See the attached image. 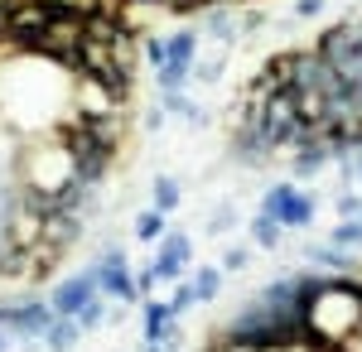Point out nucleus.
I'll list each match as a JSON object with an SVG mask.
<instances>
[{
	"label": "nucleus",
	"mask_w": 362,
	"mask_h": 352,
	"mask_svg": "<svg viewBox=\"0 0 362 352\" xmlns=\"http://www.w3.org/2000/svg\"><path fill=\"white\" fill-rule=\"evenodd\" d=\"M305 261H309V266H324V271H334V275L353 271V251H343V246H334V242L309 246V251H305Z\"/></svg>",
	"instance_id": "nucleus-9"
},
{
	"label": "nucleus",
	"mask_w": 362,
	"mask_h": 352,
	"mask_svg": "<svg viewBox=\"0 0 362 352\" xmlns=\"http://www.w3.org/2000/svg\"><path fill=\"white\" fill-rule=\"evenodd\" d=\"M169 324H174V314L165 299H145V343H160Z\"/></svg>",
	"instance_id": "nucleus-12"
},
{
	"label": "nucleus",
	"mask_w": 362,
	"mask_h": 352,
	"mask_svg": "<svg viewBox=\"0 0 362 352\" xmlns=\"http://www.w3.org/2000/svg\"><path fill=\"white\" fill-rule=\"evenodd\" d=\"M271 136H266V116H261V102H247L237 126H232V155L242 164H266L271 160Z\"/></svg>",
	"instance_id": "nucleus-1"
},
{
	"label": "nucleus",
	"mask_w": 362,
	"mask_h": 352,
	"mask_svg": "<svg viewBox=\"0 0 362 352\" xmlns=\"http://www.w3.org/2000/svg\"><path fill=\"white\" fill-rule=\"evenodd\" d=\"M261 25H266V15H261V10H242V15H237V34H256Z\"/></svg>",
	"instance_id": "nucleus-23"
},
{
	"label": "nucleus",
	"mask_w": 362,
	"mask_h": 352,
	"mask_svg": "<svg viewBox=\"0 0 362 352\" xmlns=\"http://www.w3.org/2000/svg\"><path fill=\"white\" fill-rule=\"evenodd\" d=\"M179 198H184V193H179V179L160 174V179H155V208H160V213H174V208H179Z\"/></svg>",
	"instance_id": "nucleus-17"
},
{
	"label": "nucleus",
	"mask_w": 362,
	"mask_h": 352,
	"mask_svg": "<svg viewBox=\"0 0 362 352\" xmlns=\"http://www.w3.org/2000/svg\"><path fill=\"white\" fill-rule=\"evenodd\" d=\"M97 290L107 299H136L140 295V285L131 280V266H126V256H121L116 246L97 261Z\"/></svg>",
	"instance_id": "nucleus-5"
},
{
	"label": "nucleus",
	"mask_w": 362,
	"mask_h": 352,
	"mask_svg": "<svg viewBox=\"0 0 362 352\" xmlns=\"http://www.w3.org/2000/svg\"><path fill=\"white\" fill-rule=\"evenodd\" d=\"M242 266H247V246H232L223 256V271H242Z\"/></svg>",
	"instance_id": "nucleus-28"
},
{
	"label": "nucleus",
	"mask_w": 362,
	"mask_h": 352,
	"mask_svg": "<svg viewBox=\"0 0 362 352\" xmlns=\"http://www.w3.org/2000/svg\"><path fill=\"white\" fill-rule=\"evenodd\" d=\"M338 213L343 217H362V198L358 193H343V198H338Z\"/></svg>",
	"instance_id": "nucleus-27"
},
{
	"label": "nucleus",
	"mask_w": 362,
	"mask_h": 352,
	"mask_svg": "<svg viewBox=\"0 0 362 352\" xmlns=\"http://www.w3.org/2000/svg\"><path fill=\"white\" fill-rule=\"evenodd\" d=\"M194 304H198V290H194V285H179V290H174V299H169V314L179 319V314H189Z\"/></svg>",
	"instance_id": "nucleus-22"
},
{
	"label": "nucleus",
	"mask_w": 362,
	"mask_h": 352,
	"mask_svg": "<svg viewBox=\"0 0 362 352\" xmlns=\"http://www.w3.org/2000/svg\"><path fill=\"white\" fill-rule=\"evenodd\" d=\"M165 49H169L165 63L194 68V63H198V34H194V29H179V34H169V39H165Z\"/></svg>",
	"instance_id": "nucleus-11"
},
{
	"label": "nucleus",
	"mask_w": 362,
	"mask_h": 352,
	"mask_svg": "<svg viewBox=\"0 0 362 352\" xmlns=\"http://www.w3.org/2000/svg\"><path fill=\"white\" fill-rule=\"evenodd\" d=\"M261 213H271L285 232H300V227L314 222V198L305 189H295V184H276V189H266Z\"/></svg>",
	"instance_id": "nucleus-2"
},
{
	"label": "nucleus",
	"mask_w": 362,
	"mask_h": 352,
	"mask_svg": "<svg viewBox=\"0 0 362 352\" xmlns=\"http://www.w3.org/2000/svg\"><path fill=\"white\" fill-rule=\"evenodd\" d=\"M329 242L358 256V251H362V217H343V222H338L334 232H329Z\"/></svg>",
	"instance_id": "nucleus-14"
},
{
	"label": "nucleus",
	"mask_w": 362,
	"mask_h": 352,
	"mask_svg": "<svg viewBox=\"0 0 362 352\" xmlns=\"http://www.w3.org/2000/svg\"><path fill=\"white\" fill-rule=\"evenodd\" d=\"M348 285H353V295H358V304H362V280H358V275H348Z\"/></svg>",
	"instance_id": "nucleus-32"
},
{
	"label": "nucleus",
	"mask_w": 362,
	"mask_h": 352,
	"mask_svg": "<svg viewBox=\"0 0 362 352\" xmlns=\"http://www.w3.org/2000/svg\"><path fill=\"white\" fill-rule=\"evenodd\" d=\"M198 25L208 29L213 39H223V44H232V34H237V15H232L227 5H208V10L198 15Z\"/></svg>",
	"instance_id": "nucleus-10"
},
{
	"label": "nucleus",
	"mask_w": 362,
	"mask_h": 352,
	"mask_svg": "<svg viewBox=\"0 0 362 352\" xmlns=\"http://www.w3.org/2000/svg\"><path fill=\"white\" fill-rule=\"evenodd\" d=\"M329 160H334V150H329L324 140H309V145H300V150H295V164H290V174H295V179H314V174H319V169H324Z\"/></svg>",
	"instance_id": "nucleus-8"
},
{
	"label": "nucleus",
	"mask_w": 362,
	"mask_h": 352,
	"mask_svg": "<svg viewBox=\"0 0 362 352\" xmlns=\"http://www.w3.org/2000/svg\"><path fill=\"white\" fill-rule=\"evenodd\" d=\"M136 237H140V242H160V237H165V213H160V208L140 213L136 217Z\"/></svg>",
	"instance_id": "nucleus-18"
},
{
	"label": "nucleus",
	"mask_w": 362,
	"mask_h": 352,
	"mask_svg": "<svg viewBox=\"0 0 362 352\" xmlns=\"http://www.w3.org/2000/svg\"><path fill=\"white\" fill-rule=\"evenodd\" d=\"M208 5H218V0H169V10H174V15H203Z\"/></svg>",
	"instance_id": "nucleus-24"
},
{
	"label": "nucleus",
	"mask_w": 362,
	"mask_h": 352,
	"mask_svg": "<svg viewBox=\"0 0 362 352\" xmlns=\"http://www.w3.org/2000/svg\"><path fill=\"white\" fill-rule=\"evenodd\" d=\"M194 290H198L203 304H208V299H218V290H223V271H213V266H208V271H198L194 275Z\"/></svg>",
	"instance_id": "nucleus-19"
},
{
	"label": "nucleus",
	"mask_w": 362,
	"mask_h": 352,
	"mask_svg": "<svg viewBox=\"0 0 362 352\" xmlns=\"http://www.w3.org/2000/svg\"><path fill=\"white\" fill-rule=\"evenodd\" d=\"M107 309H112V299H107V295H92V299H87L83 309H78V324H83V333H92V328L107 324V319H112Z\"/></svg>",
	"instance_id": "nucleus-15"
},
{
	"label": "nucleus",
	"mask_w": 362,
	"mask_h": 352,
	"mask_svg": "<svg viewBox=\"0 0 362 352\" xmlns=\"http://www.w3.org/2000/svg\"><path fill=\"white\" fill-rule=\"evenodd\" d=\"M223 68H227V49H223V54H213V58H203V63H194V73L203 82H218V78H223Z\"/></svg>",
	"instance_id": "nucleus-21"
},
{
	"label": "nucleus",
	"mask_w": 362,
	"mask_h": 352,
	"mask_svg": "<svg viewBox=\"0 0 362 352\" xmlns=\"http://www.w3.org/2000/svg\"><path fill=\"white\" fill-rule=\"evenodd\" d=\"M92 295H102L97 290V266L83 275H68V280H58L54 295H49V304H54V314H68V319H78V309H83Z\"/></svg>",
	"instance_id": "nucleus-4"
},
{
	"label": "nucleus",
	"mask_w": 362,
	"mask_h": 352,
	"mask_svg": "<svg viewBox=\"0 0 362 352\" xmlns=\"http://www.w3.org/2000/svg\"><path fill=\"white\" fill-rule=\"evenodd\" d=\"M358 174H362V155H358Z\"/></svg>",
	"instance_id": "nucleus-34"
},
{
	"label": "nucleus",
	"mask_w": 362,
	"mask_h": 352,
	"mask_svg": "<svg viewBox=\"0 0 362 352\" xmlns=\"http://www.w3.org/2000/svg\"><path fill=\"white\" fill-rule=\"evenodd\" d=\"M54 324V304L25 299V304H0V328H10L15 338H44V328Z\"/></svg>",
	"instance_id": "nucleus-3"
},
{
	"label": "nucleus",
	"mask_w": 362,
	"mask_h": 352,
	"mask_svg": "<svg viewBox=\"0 0 362 352\" xmlns=\"http://www.w3.org/2000/svg\"><path fill=\"white\" fill-rule=\"evenodd\" d=\"M324 5H329V0H295V15H300V20H314V15H324Z\"/></svg>",
	"instance_id": "nucleus-25"
},
{
	"label": "nucleus",
	"mask_w": 362,
	"mask_h": 352,
	"mask_svg": "<svg viewBox=\"0 0 362 352\" xmlns=\"http://www.w3.org/2000/svg\"><path fill=\"white\" fill-rule=\"evenodd\" d=\"M160 107L169 111V116H194V102H189V97H184V92H160Z\"/></svg>",
	"instance_id": "nucleus-20"
},
{
	"label": "nucleus",
	"mask_w": 362,
	"mask_h": 352,
	"mask_svg": "<svg viewBox=\"0 0 362 352\" xmlns=\"http://www.w3.org/2000/svg\"><path fill=\"white\" fill-rule=\"evenodd\" d=\"M189 261H194V242L169 227V242L160 246V256H155V275H160V280H179Z\"/></svg>",
	"instance_id": "nucleus-6"
},
{
	"label": "nucleus",
	"mask_w": 362,
	"mask_h": 352,
	"mask_svg": "<svg viewBox=\"0 0 362 352\" xmlns=\"http://www.w3.org/2000/svg\"><path fill=\"white\" fill-rule=\"evenodd\" d=\"M247 232H251V242H256V246L276 251V246H280V232H285V227H280V222H276L271 213H256V217H251V227H247Z\"/></svg>",
	"instance_id": "nucleus-13"
},
{
	"label": "nucleus",
	"mask_w": 362,
	"mask_h": 352,
	"mask_svg": "<svg viewBox=\"0 0 362 352\" xmlns=\"http://www.w3.org/2000/svg\"><path fill=\"white\" fill-rule=\"evenodd\" d=\"M83 338V324L78 319H68V314H54V324L44 328V352H73V343Z\"/></svg>",
	"instance_id": "nucleus-7"
},
{
	"label": "nucleus",
	"mask_w": 362,
	"mask_h": 352,
	"mask_svg": "<svg viewBox=\"0 0 362 352\" xmlns=\"http://www.w3.org/2000/svg\"><path fill=\"white\" fill-rule=\"evenodd\" d=\"M145 58H150V63H155V68H160V63H165V58H169L165 39H145Z\"/></svg>",
	"instance_id": "nucleus-26"
},
{
	"label": "nucleus",
	"mask_w": 362,
	"mask_h": 352,
	"mask_svg": "<svg viewBox=\"0 0 362 352\" xmlns=\"http://www.w3.org/2000/svg\"><path fill=\"white\" fill-rule=\"evenodd\" d=\"M160 121H165V107H150V111H145V131H160Z\"/></svg>",
	"instance_id": "nucleus-29"
},
{
	"label": "nucleus",
	"mask_w": 362,
	"mask_h": 352,
	"mask_svg": "<svg viewBox=\"0 0 362 352\" xmlns=\"http://www.w3.org/2000/svg\"><path fill=\"white\" fill-rule=\"evenodd\" d=\"M194 78V68H179V63H160L155 68V82H160V92H184Z\"/></svg>",
	"instance_id": "nucleus-16"
},
{
	"label": "nucleus",
	"mask_w": 362,
	"mask_h": 352,
	"mask_svg": "<svg viewBox=\"0 0 362 352\" xmlns=\"http://www.w3.org/2000/svg\"><path fill=\"white\" fill-rule=\"evenodd\" d=\"M213 232H223V227H232V208H223V213H213V222H208Z\"/></svg>",
	"instance_id": "nucleus-31"
},
{
	"label": "nucleus",
	"mask_w": 362,
	"mask_h": 352,
	"mask_svg": "<svg viewBox=\"0 0 362 352\" xmlns=\"http://www.w3.org/2000/svg\"><path fill=\"white\" fill-rule=\"evenodd\" d=\"M136 285H140V295H150V290H155V285H160V275H155V266H150V271H145V275H140V280H136Z\"/></svg>",
	"instance_id": "nucleus-30"
},
{
	"label": "nucleus",
	"mask_w": 362,
	"mask_h": 352,
	"mask_svg": "<svg viewBox=\"0 0 362 352\" xmlns=\"http://www.w3.org/2000/svg\"><path fill=\"white\" fill-rule=\"evenodd\" d=\"M0 352H10V328H0Z\"/></svg>",
	"instance_id": "nucleus-33"
}]
</instances>
